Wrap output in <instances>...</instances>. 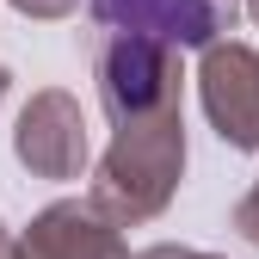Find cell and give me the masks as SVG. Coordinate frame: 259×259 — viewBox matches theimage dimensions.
Wrapping results in <instances>:
<instances>
[{
	"label": "cell",
	"mask_w": 259,
	"mask_h": 259,
	"mask_svg": "<svg viewBox=\"0 0 259 259\" xmlns=\"http://www.w3.org/2000/svg\"><path fill=\"white\" fill-rule=\"evenodd\" d=\"M179 179H185V105H160L148 117L111 123V148L99 154L87 198L117 229H142L173 204Z\"/></svg>",
	"instance_id": "cell-1"
},
{
	"label": "cell",
	"mask_w": 259,
	"mask_h": 259,
	"mask_svg": "<svg viewBox=\"0 0 259 259\" xmlns=\"http://www.w3.org/2000/svg\"><path fill=\"white\" fill-rule=\"evenodd\" d=\"M93 80H99V105L111 123L123 117H148L160 105H179L185 74H179V50L136 37V31H99L93 50Z\"/></svg>",
	"instance_id": "cell-2"
},
{
	"label": "cell",
	"mask_w": 259,
	"mask_h": 259,
	"mask_svg": "<svg viewBox=\"0 0 259 259\" xmlns=\"http://www.w3.org/2000/svg\"><path fill=\"white\" fill-rule=\"evenodd\" d=\"M198 99L210 130L229 148L259 154V50L241 37H216L198 62Z\"/></svg>",
	"instance_id": "cell-3"
},
{
	"label": "cell",
	"mask_w": 259,
	"mask_h": 259,
	"mask_svg": "<svg viewBox=\"0 0 259 259\" xmlns=\"http://www.w3.org/2000/svg\"><path fill=\"white\" fill-rule=\"evenodd\" d=\"M13 154H19V167L37 173V179H80L87 160H93L80 99L62 93V87L31 93L25 111H19V123H13Z\"/></svg>",
	"instance_id": "cell-4"
},
{
	"label": "cell",
	"mask_w": 259,
	"mask_h": 259,
	"mask_svg": "<svg viewBox=\"0 0 259 259\" xmlns=\"http://www.w3.org/2000/svg\"><path fill=\"white\" fill-rule=\"evenodd\" d=\"M87 13L99 31H136L173 50H210L235 25L229 0H87Z\"/></svg>",
	"instance_id": "cell-5"
},
{
	"label": "cell",
	"mask_w": 259,
	"mask_h": 259,
	"mask_svg": "<svg viewBox=\"0 0 259 259\" xmlns=\"http://www.w3.org/2000/svg\"><path fill=\"white\" fill-rule=\"evenodd\" d=\"M19 259H136L123 247L117 222L93 198H62L25 222V235L13 241Z\"/></svg>",
	"instance_id": "cell-6"
},
{
	"label": "cell",
	"mask_w": 259,
	"mask_h": 259,
	"mask_svg": "<svg viewBox=\"0 0 259 259\" xmlns=\"http://www.w3.org/2000/svg\"><path fill=\"white\" fill-rule=\"evenodd\" d=\"M235 235H241L247 247H259V179L247 185V198L235 204Z\"/></svg>",
	"instance_id": "cell-7"
},
{
	"label": "cell",
	"mask_w": 259,
	"mask_h": 259,
	"mask_svg": "<svg viewBox=\"0 0 259 259\" xmlns=\"http://www.w3.org/2000/svg\"><path fill=\"white\" fill-rule=\"evenodd\" d=\"M7 7L25 19H68V13H80V0H7Z\"/></svg>",
	"instance_id": "cell-8"
},
{
	"label": "cell",
	"mask_w": 259,
	"mask_h": 259,
	"mask_svg": "<svg viewBox=\"0 0 259 259\" xmlns=\"http://www.w3.org/2000/svg\"><path fill=\"white\" fill-rule=\"evenodd\" d=\"M136 259H216V253H198V247H148V253H136Z\"/></svg>",
	"instance_id": "cell-9"
},
{
	"label": "cell",
	"mask_w": 259,
	"mask_h": 259,
	"mask_svg": "<svg viewBox=\"0 0 259 259\" xmlns=\"http://www.w3.org/2000/svg\"><path fill=\"white\" fill-rule=\"evenodd\" d=\"M0 259H19V253H13V235H7V222H0Z\"/></svg>",
	"instance_id": "cell-10"
},
{
	"label": "cell",
	"mask_w": 259,
	"mask_h": 259,
	"mask_svg": "<svg viewBox=\"0 0 259 259\" xmlns=\"http://www.w3.org/2000/svg\"><path fill=\"white\" fill-rule=\"evenodd\" d=\"M7 87H13V74H7V62H0V99H7Z\"/></svg>",
	"instance_id": "cell-11"
},
{
	"label": "cell",
	"mask_w": 259,
	"mask_h": 259,
	"mask_svg": "<svg viewBox=\"0 0 259 259\" xmlns=\"http://www.w3.org/2000/svg\"><path fill=\"white\" fill-rule=\"evenodd\" d=\"M247 19H253V25H259V0H247Z\"/></svg>",
	"instance_id": "cell-12"
},
{
	"label": "cell",
	"mask_w": 259,
	"mask_h": 259,
	"mask_svg": "<svg viewBox=\"0 0 259 259\" xmlns=\"http://www.w3.org/2000/svg\"><path fill=\"white\" fill-rule=\"evenodd\" d=\"M229 7H247V0H229Z\"/></svg>",
	"instance_id": "cell-13"
}]
</instances>
